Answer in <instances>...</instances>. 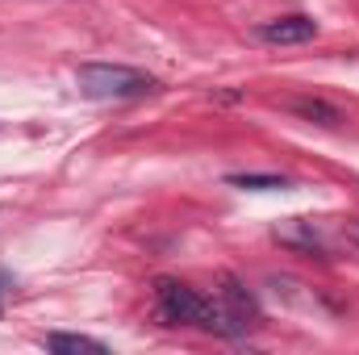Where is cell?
<instances>
[{"instance_id":"cell-3","label":"cell","mask_w":359,"mask_h":355,"mask_svg":"<svg viewBox=\"0 0 359 355\" xmlns=\"http://www.w3.org/2000/svg\"><path fill=\"white\" fill-rule=\"evenodd\" d=\"M259 42L268 46H301V42H313L318 38V21L305 17V13H288V17H276V21H264L255 29Z\"/></svg>"},{"instance_id":"cell-4","label":"cell","mask_w":359,"mask_h":355,"mask_svg":"<svg viewBox=\"0 0 359 355\" xmlns=\"http://www.w3.org/2000/svg\"><path fill=\"white\" fill-rule=\"evenodd\" d=\"M217 297L226 301V309H230V314H234L243 326H251V322L259 318V305H255V297H251V293H247V288H243L234 276H222V288H217Z\"/></svg>"},{"instance_id":"cell-2","label":"cell","mask_w":359,"mask_h":355,"mask_svg":"<svg viewBox=\"0 0 359 355\" xmlns=\"http://www.w3.org/2000/svg\"><path fill=\"white\" fill-rule=\"evenodd\" d=\"M155 305H159V318L168 326H201L205 330L209 297H201L196 288H188L180 280H159L155 284Z\"/></svg>"},{"instance_id":"cell-5","label":"cell","mask_w":359,"mask_h":355,"mask_svg":"<svg viewBox=\"0 0 359 355\" xmlns=\"http://www.w3.org/2000/svg\"><path fill=\"white\" fill-rule=\"evenodd\" d=\"M276 239L288 243V247H301V251H322V234L313 230V222H301V217H288L276 226Z\"/></svg>"},{"instance_id":"cell-8","label":"cell","mask_w":359,"mask_h":355,"mask_svg":"<svg viewBox=\"0 0 359 355\" xmlns=\"http://www.w3.org/2000/svg\"><path fill=\"white\" fill-rule=\"evenodd\" d=\"M230 184L234 188H247V192H284L288 188V180L284 176H255V172H247V176H230Z\"/></svg>"},{"instance_id":"cell-9","label":"cell","mask_w":359,"mask_h":355,"mask_svg":"<svg viewBox=\"0 0 359 355\" xmlns=\"http://www.w3.org/2000/svg\"><path fill=\"white\" fill-rule=\"evenodd\" d=\"M351 234H355V243H359V226H355V230H351Z\"/></svg>"},{"instance_id":"cell-7","label":"cell","mask_w":359,"mask_h":355,"mask_svg":"<svg viewBox=\"0 0 359 355\" xmlns=\"http://www.w3.org/2000/svg\"><path fill=\"white\" fill-rule=\"evenodd\" d=\"M46 347H50V351H59V355H80V351L104 355V351H109L104 343H96V339H88V335H50V339H46Z\"/></svg>"},{"instance_id":"cell-1","label":"cell","mask_w":359,"mask_h":355,"mask_svg":"<svg viewBox=\"0 0 359 355\" xmlns=\"http://www.w3.org/2000/svg\"><path fill=\"white\" fill-rule=\"evenodd\" d=\"M76 88L88 100H134V96L155 92V76L138 67H121V63H84L76 72Z\"/></svg>"},{"instance_id":"cell-6","label":"cell","mask_w":359,"mask_h":355,"mask_svg":"<svg viewBox=\"0 0 359 355\" xmlns=\"http://www.w3.org/2000/svg\"><path fill=\"white\" fill-rule=\"evenodd\" d=\"M288 109H292L297 117H305V121H318V126H339V121H343L339 109L326 105V100H318V96H297Z\"/></svg>"}]
</instances>
